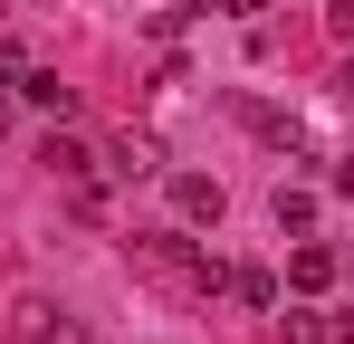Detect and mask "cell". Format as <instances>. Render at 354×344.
<instances>
[{
	"label": "cell",
	"instance_id": "obj_1",
	"mask_svg": "<svg viewBox=\"0 0 354 344\" xmlns=\"http://www.w3.org/2000/svg\"><path fill=\"white\" fill-rule=\"evenodd\" d=\"M124 268L153 287H182V296H221L230 287V268L211 258V249H192L182 229H153V239H124Z\"/></svg>",
	"mask_w": 354,
	"mask_h": 344
},
{
	"label": "cell",
	"instance_id": "obj_2",
	"mask_svg": "<svg viewBox=\"0 0 354 344\" xmlns=\"http://www.w3.org/2000/svg\"><path fill=\"white\" fill-rule=\"evenodd\" d=\"M10 344H86V325H77V316H58L48 296H29V306L10 316Z\"/></svg>",
	"mask_w": 354,
	"mask_h": 344
},
{
	"label": "cell",
	"instance_id": "obj_3",
	"mask_svg": "<svg viewBox=\"0 0 354 344\" xmlns=\"http://www.w3.org/2000/svg\"><path fill=\"white\" fill-rule=\"evenodd\" d=\"M173 211L192 229H211L221 220V211H230V191H221V182H211V172H173Z\"/></svg>",
	"mask_w": 354,
	"mask_h": 344
},
{
	"label": "cell",
	"instance_id": "obj_4",
	"mask_svg": "<svg viewBox=\"0 0 354 344\" xmlns=\"http://www.w3.org/2000/svg\"><path fill=\"white\" fill-rule=\"evenodd\" d=\"M288 278L306 287V296H326V287L345 278V258H335V249H326V239H297V249H288Z\"/></svg>",
	"mask_w": 354,
	"mask_h": 344
},
{
	"label": "cell",
	"instance_id": "obj_5",
	"mask_svg": "<svg viewBox=\"0 0 354 344\" xmlns=\"http://www.w3.org/2000/svg\"><path fill=\"white\" fill-rule=\"evenodd\" d=\"M239 115H249V134H259V144H278V153H297V144H306V124H297L288 106H259V96H239Z\"/></svg>",
	"mask_w": 354,
	"mask_h": 344
},
{
	"label": "cell",
	"instance_id": "obj_6",
	"mask_svg": "<svg viewBox=\"0 0 354 344\" xmlns=\"http://www.w3.org/2000/svg\"><path fill=\"white\" fill-rule=\"evenodd\" d=\"M19 96L39 115H77V86H58V67H19Z\"/></svg>",
	"mask_w": 354,
	"mask_h": 344
},
{
	"label": "cell",
	"instance_id": "obj_7",
	"mask_svg": "<svg viewBox=\"0 0 354 344\" xmlns=\"http://www.w3.org/2000/svg\"><path fill=\"white\" fill-rule=\"evenodd\" d=\"M106 172H115V182H153V144H144V134H124V144H106Z\"/></svg>",
	"mask_w": 354,
	"mask_h": 344
},
{
	"label": "cell",
	"instance_id": "obj_8",
	"mask_svg": "<svg viewBox=\"0 0 354 344\" xmlns=\"http://www.w3.org/2000/svg\"><path fill=\"white\" fill-rule=\"evenodd\" d=\"M39 163L58 172V182H86V163H96V153H86L77 134H48V144H39Z\"/></svg>",
	"mask_w": 354,
	"mask_h": 344
},
{
	"label": "cell",
	"instance_id": "obj_9",
	"mask_svg": "<svg viewBox=\"0 0 354 344\" xmlns=\"http://www.w3.org/2000/svg\"><path fill=\"white\" fill-rule=\"evenodd\" d=\"M268 220H278V229H316V191H306V182H278Z\"/></svg>",
	"mask_w": 354,
	"mask_h": 344
},
{
	"label": "cell",
	"instance_id": "obj_10",
	"mask_svg": "<svg viewBox=\"0 0 354 344\" xmlns=\"http://www.w3.org/2000/svg\"><path fill=\"white\" fill-rule=\"evenodd\" d=\"M230 296H239V306H259V316H268V306H278V278H268V268H230Z\"/></svg>",
	"mask_w": 354,
	"mask_h": 344
},
{
	"label": "cell",
	"instance_id": "obj_11",
	"mask_svg": "<svg viewBox=\"0 0 354 344\" xmlns=\"http://www.w3.org/2000/svg\"><path fill=\"white\" fill-rule=\"evenodd\" d=\"M278 335H288V344H326V316H306V306H297V316H278Z\"/></svg>",
	"mask_w": 354,
	"mask_h": 344
},
{
	"label": "cell",
	"instance_id": "obj_12",
	"mask_svg": "<svg viewBox=\"0 0 354 344\" xmlns=\"http://www.w3.org/2000/svg\"><path fill=\"white\" fill-rule=\"evenodd\" d=\"M19 67H29V57H19V39H0V86H19Z\"/></svg>",
	"mask_w": 354,
	"mask_h": 344
},
{
	"label": "cell",
	"instance_id": "obj_13",
	"mask_svg": "<svg viewBox=\"0 0 354 344\" xmlns=\"http://www.w3.org/2000/svg\"><path fill=\"white\" fill-rule=\"evenodd\" d=\"M326 29H335V39H354V0H326Z\"/></svg>",
	"mask_w": 354,
	"mask_h": 344
},
{
	"label": "cell",
	"instance_id": "obj_14",
	"mask_svg": "<svg viewBox=\"0 0 354 344\" xmlns=\"http://www.w3.org/2000/svg\"><path fill=\"white\" fill-rule=\"evenodd\" d=\"M230 10H239V19H259V10H278V0H230Z\"/></svg>",
	"mask_w": 354,
	"mask_h": 344
},
{
	"label": "cell",
	"instance_id": "obj_15",
	"mask_svg": "<svg viewBox=\"0 0 354 344\" xmlns=\"http://www.w3.org/2000/svg\"><path fill=\"white\" fill-rule=\"evenodd\" d=\"M192 10H230V0H182V19H192Z\"/></svg>",
	"mask_w": 354,
	"mask_h": 344
},
{
	"label": "cell",
	"instance_id": "obj_16",
	"mask_svg": "<svg viewBox=\"0 0 354 344\" xmlns=\"http://www.w3.org/2000/svg\"><path fill=\"white\" fill-rule=\"evenodd\" d=\"M335 86H345V96H354V57H345V77H335Z\"/></svg>",
	"mask_w": 354,
	"mask_h": 344
},
{
	"label": "cell",
	"instance_id": "obj_17",
	"mask_svg": "<svg viewBox=\"0 0 354 344\" xmlns=\"http://www.w3.org/2000/svg\"><path fill=\"white\" fill-rule=\"evenodd\" d=\"M345 278H354V268H345Z\"/></svg>",
	"mask_w": 354,
	"mask_h": 344
}]
</instances>
